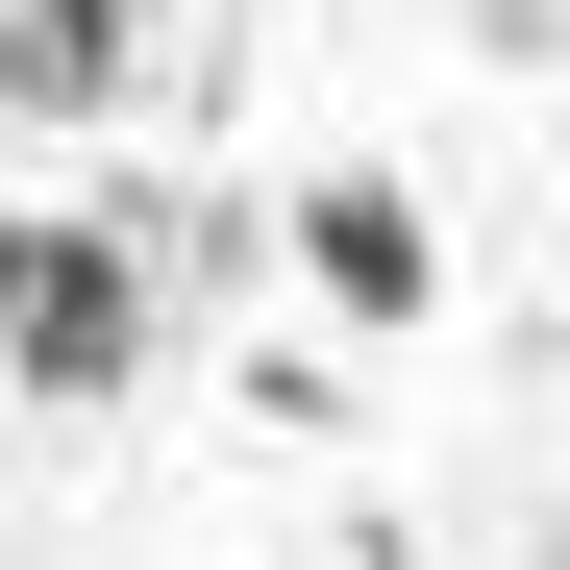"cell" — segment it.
<instances>
[{
    "label": "cell",
    "instance_id": "cell-1",
    "mask_svg": "<svg viewBox=\"0 0 570 570\" xmlns=\"http://www.w3.org/2000/svg\"><path fill=\"white\" fill-rule=\"evenodd\" d=\"M125 372H149V273H125V224L26 199V224H0V397H125Z\"/></svg>",
    "mask_w": 570,
    "mask_h": 570
},
{
    "label": "cell",
    "instance_id": "cell-2",
    "mask_svg": "<svg viewBox=\"0 0 570 570\" xmlns=\"http://www.w3.org/2000/svg\"><path fill=\"white\" fill-rule=\"evenodd\" d=\"M298 273H323V323H372V347H422V298H446V248H422L397 174H323V199H298Z\"/></svg>",
    "mask_w": 570,
    "mask_h": 570
},
{
    "label": "cell",
    "instance_id": "cell-3",
    "mask_svg": "<svg viewBox=\"0 0 570 570\" xmlns=\"http://www.w3.org/2000/svg\"><path fill=\"white\" fill-rule=\"evenodd\" d=\"M125 50H149L125 0H0V125H26V149H50V125H100V100H125Z\"/></svg>",
    "mask_w": 570,
    "mask_h": 570
}]
</instances>
